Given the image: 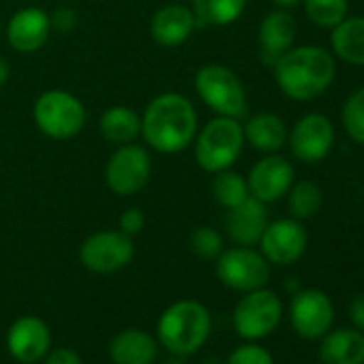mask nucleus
Listing matches in <instances>:
<instances>
[{
    "instance_id": "obj_31",
    "label": "nucleus",
    "mask_w": 364,
    "mask_h": 364,
    "mask_svg": "<svg viewBox=\"0 0 364 364\" xmlns=\"http://www.w3.org/2000/svg\"><path fill=\"white\" fill-rule=\"evenodd\" d=\"M225 364H274V360L266 347L257 345V341H247L228 355Z\"/></svg>"
},
{
    "instance_id": "obj_32",
    "label": "nucleus",
    "mask_w": 364,
    "mask_h": 364,
    "mask_svg": "<svg viewBox=\"0 0 364 364\" xmlns=\"http://www.w3.org/2000/svg\"><path fill=\"white\" fill-rule=\"evenodd\" d=\"M146 225V217L139 208H127L120 217H118V230L129 234V236H135L144 230Z\"/></svg>"
},
{
    "instance_id": "obj_36",
    "label": "nucleus",
    "mask_w": 364,
    "mask_h": 364,
    "mask_svg": "<svg viewBox=\"0 0 364 364\" xmlns=\"http://www.w3.org/2000/svg\"><path fill=\"white\" fill-rule=\"evenodd\" d=\"M9 73H11V69H9V63H7L5 58H0V88H3V86L7 84V80H9Z\"/></svg>"
},
{
    "instance_id": "obj_7",
    "label": "nucleus",
    "mask_w": 364,
    "mask_h": 364,
    "mask_svg": "<svg viewBox=\"0 0 364 364\" xmlns=\"http://www.w3.org/2000/svg\"><path fill=\"white\" fill-rule=\"evenodd\" d=\"M283 319L281 298L266 287L247 291L234 309V330L245 341H262L272 334Z\"/></svg>"
},
{
    "instance_id": "obj_2",
    "label": "nucleus",
    "mask_w": 364,
    "mask_h": 364,
    "mask_svg": "<svg viewBox=\"0 0 364 364\" xmlns=\"http://www.w3.org/2000/svg\"><path fill=\"white\" fill-rule=\"evenodd\" d=\"M274 82L281 92L294 101H313L321 97L336 77L334 54L319 46L289 48L272 65Z\"/></svg>"
},
{
    "instance_id": "obj_27",
    "label": "nucleus",
    "mask_w": 364,
    "mask_h": 364,
    "mask_svg": "<svg viewBox=\"0 0 364 364\" xmlns=\"http://www.w3.org/2000/svg\"><path fill=\"white\" fill-rule=\"evenodd\" d=\"M249 185H247V178H242L238 171H234L232 167L230 169H223V171H217L215 178H213V198L219 206H223L225 210L228 208H234L238 204H242L247 198H249Z\"/></svg>"
},
{
    "instance_id": "obj_34",
    "label": "nucleus",
    "mask_w": 364,
    "mask_h": 364,
    "mask_svg": "<svg viewBox=\"0 0 364 364\" xmlns=\"http://www.w3.org/2000/svg\"><path fill=\"white\" fill-rule=\"evenodd\" d=\"M46 364H82V358L75 349L69 347H58L50 349L46 355Z\"/></svg>"
},
{
    "instance_id": "obj_28",
    "label": "nucleus",
    "mask_w": 364,
    "mask_h": 364,
    "mask_svg": "<svg viewBox=\"0 0 364 364\" xmlns=\"http://www.w3.org/2000/svg\"><path fill=\"white\" fill-rule=\"evenodd\" d=\"M306 18L319 28H334L347 18V0H302Z\"/></svg>"
},
{
    "instance_id": "obj_4",
    "label": "nucleus",
    "mask_w": 364,
    "mask_h": 364,
    "mask_svg": "<svg viewBox=\"0 0 364 364\" xmlns=\"http://www.w3.org/2000/svg\"><path fill=\"white\" fill-rule=\"evenodd\" d=\"M245 144L247 141L240 120L217 116L198 131L193 139V154L204 171L217 173L230 169L240 159Z\"/></svg>"
},
{
    "instance_id": "obj_26",
    "label": "nucleus",
    "mask_w": 364,
    "mask_h": 364,
    "mask_svg": "<svg viewBox=\"0 0 364 364\" xmlns=\"http://www.w3.org/2000/svg\"><path fill=\"white\" fill-rule=\"evenodd\" d=\"M323 204V193L321 187L313 180H300L287 191V208L289 215L298 221L311 219L321 210Z\"/></svg>"
},
{
    "instance_id": "obj_17",
    "label": "nucleus",
    "mask_w": 364,
    "mask_h": 364,
    "mask_svg": "<svg viewBox=\"0 0 364 364\" xmlns=\"http://www.w3.org/2000/svg\"><path fill=\"white\" fill-rule=\"evenodd\" d=\"M52 35L50 16L39 7H24L16 11L7 24V41L20 54L39 52Z\"/></svg>"
},
{
    "instance_id": "obj_22",
    "label": "nucleus",
    "mask_w": 364,
    "mask_h": 364,
    "mask_svg": "<svg viewBox=\"0 0 364 364\" xmlns=\"http://www.w3.org/2000/svg\"><path fill=\"white\" fill-rule=\"evenodd\" d=\"M242 131H245V141H249L255 150L266 154L281 150L287 144V133H289L285 122L277 114H268V112L247 116Z\"/></svg>"
},
{
    "instance_id": "obj_9",
    "label": "nucleus",
    "mask_w": 364,
    "mask_h": 364,
    "mask_svg": "<svg viewBox=\"0 0 364 364\" xmlns=\"http://www.w3.org/2000/svg\"><path fill=\"white\" fill-rule=\"evenodd\" d=\"M135 257L133 236L120 230H103L90 234L80 247V262L88 272L114 274L127 268Z\"/></svg>"
},
{
    "instance_id": "obj_5",
    "label": "nucleus",
    "mask_w": 364,
    "mask_h": 364,
    "mask_svg": "<svg viewBox=\"0 0 364 364\" xmlns=\"http://www.w3.org/2000/svg\"><path fill=\"white\" fill-rule=\"evenodd\" d=\"M200 99L217 114L242 120L249 116V97L242 80L225 65H204L196 73Z\"/></svg>"
},
{
    "instance_id": "obj_3",
    "label": "nucleus",
    "mask_w": 364,
    "mask_h": 364,
    "mask_svg": "<svg viewBox=\"0 0 364 364\" xmlns=\"http://www.w3.org/2000/svg\"><path fill=\"white\" fill-rule=\"evenodd\" d=\"M213 330L210 311L200 300H176L159 317L156 338L171 355H191L208 341Z\"/></svg>"
},
{
    "instance_id": "obj_40",
    "label": "nucleus",
    "mask_w": 364,
    "mask_h": 364,
    "mask_svg": "<svg viewBox=\"0 0 364 364\" xmlns=\"http://www.w3.org/2000/svg\"><path fill=\"white\" fill-rule=\"evenodd\" d=\"M0 33H3V26H0Z\"/></svg>"
},
{
    "instance_id": "obj_25",
    "label": "nucleus",
    "mask_w": 364,
    "mask_h": 364,
    "mask_svg": "<svg viewBox=\"0 0 364 364\" xmlns=\"http://www.w3.org/2000/svg\"><path fill=\"white\" fill-rule=\"evenodd\" d=\"M200 26H230L240 20L247 0H191Z\"/></svg>"
},
{
    "instance_id": "obj_20",
    "label": "nucleus",
    "mask_w": 364,
    "mask_h": 364,
    "mask_svg": "<svg viewBox=\"0 0 364 364\" xmlns=\"http://www.w3.org/2000/svg\"><path fill=\"white\" fill-rule=\"evenodd\" d=\"M156 338L139 328H127L109 341V358L114 364H154Z\"/></svg>"
},
{
    "instance_id": "obj_14",
    "label": "nucleus",
    "mask_w": 364,
    "mask_h": 364,
    "mask_svg": "<svg viewBox=\"0 0 364 364\" xmlns=\"http://www.w3.org/2000/svg\"><path fill=\"white\" fill-rule=\"evenodd\" d=\"M247 185L251 198L272 204L281 198L287 196V191L294 185V165L279 154H268L262 156L249 171L247 176Z\"/></svg>"
},
{
    "instance_id": "obj_6",
    "label": "nucleus",
    "mask_w": 364,
    "mask_h": 364,
    "mask_svg": "<svg viewBox=\"0 0 364 364\" xmlns=\"http://www.w3.org/2000/svg\"><path fill=\"white\" fill-rule=\"evenodd\" d=\"M33 120L46 137L67 141L82 133L86 124V107L75 95L63 88H52L35 101Z\"/></svg>"
},
{
    "instance_id": "obj_30",
    "label": "nucleus",
    "mask_w": 364,
    "mask_h": 364,
    "mask_svg": "<svg viewBox=\"0 0 364 364\" xmlns=\"http://www.w3.org/2000/svg\"><path fill=\"white\" fill-rule=\"evenodd\" d=\"M343 127L355 144H364V88L347 97L343 105Z\"/></svg>"
},
{
    "instance_id": "obj_13",
    "label": "nucleus",
    "mask_w": 364,
    "mask_h": 364,
    "mask_svg": "<svg viewBox=\"0 0 364 364\" xmlns=\"http://www.w3.org/2000/svg\"><path fill=\"white\" fill-rule=\"evenodd\" d=\"M306 230L302 221L289 217V219H277L266 225L262 238H259V253L277 266H291L296 264L304 251H306Z\"/></svg>"
},
{
    "instance_id": "obj_15",
    "label": "nucleus",
    "mask_w": 364,
    "mask_h": 364,
    "mask_svg": "<svg viewBox=\"0 0 364 364\" xmlns=\"http://www.w3.org/2000/svg\"><path fill=\"white\" fill-rule=\"evenodd\" d=\"M7 349L14 360L22 364H35L52 349L50 326L37 315L18 317L7 332Z\"/></svg>"
},
{
    "instance_id": "obj_11",
    "label": "nucleus",
    "mask_w": 364,
    "mask_h": 364,
    "mask_svg": "<svg viewBox=\"0 0 364 364\" xmlns=\"http://www.w3.org/2000/svg\"><path fill=\"white\" fill-rule=\"evenodd\" d=\"M334 319V306L321 289H300L289 304V321L298 336L306 341L321 338Z\"/></svg>"
},
{
    "instance_id": "obj_19",
    "label": "nucleus",
    "mask_w": 364,
    "mask_h": 364,
    "mask_svg": "<svg viewBox=\"0 0 364 364\" xmlns=\"http://www.w3.org/2000/svg\"><path fill=\"white\" fill-rule=\"evenodd\" d=\"M268 208L264 202L255 198H247L242 204L228 208L225 215V232L230 240L238 247H255L268 225Z\"/></svg>"
},
{
    "instance_id": "obj_35",
    "label": "nucleus",
    "mask_w": 364,
    "mask_h": 364,
    "mask_svg": "<svg viewBox=\"0 0 364 364\" xmlns=\"http://www.w3.org/2000/svg\"><path fill=\"white\" fill-rule=\"evenodd\" d=\"M347 313H349V321L353 323V328L364 332V294H358L349 300Z\"/></svg>"
},
{
    "instance_id": "obj_23",
    "label": "nucleus",
    "mask_w": 364,
    "mask_h": 364,
    "mask_svg": "<svg viewBox=\"0 0 364 364\" xmlns=\"http://www.w3.org/2000/svg\"><path fill=\"white\" fill-rule=\"evenodd\" d=\"M99 133L116 146L133 144L141 135V116L129 105H112L99 118Z\"/></svg>"
},
{
    "instance_id": "obj_24",
    "label": "nucleus",
    "mask_w": 364,
    "mask_h": 364,
    "mask_svg": "<svg viewBox=\"0 0 364 364\" xmlns=\"http://www.w3.org/2000/svg\"><path fill=\"white\" fill-rule=\"evenodd\" d=\"M330 48L347 65L364 67V18H345L332 28Z\"/></svg>"
},
{
    "instance_id": "obj_12",
    "label": "nucleus",
    "mask_w": 364,
    "mask_h": 364,
    "mask_svg": "<svg viewBox=\"0 0 364 364\" xmlns=\"http://www.w3.org/2000/svg\"><path fill=\"white\" fill-rule=\"evenodd\" d=\"M287 144L298 161L319 163L334 146V124L323 114H306L298 118L294 129L287 133Z\"/></svg>"
},
{
    "instance_id": "obj_39",
    "label": "nucleus",
    "mask_w": 364,
    "mask_h": 364,
    "mask_svg": "<svg viewBox=\"0 0 364 364\" xmlns=\"http://www.w3.org/2000/svg\"><path fill=\"white\" fill-rule=\"evenodd\" d=\"M161 364H185V362H182L180 355H173V358H169V360H163Z\"/></svg>"
},
{
    "instance_id": "obj_10",
    "label": "nucleus",
    "mask_w": 364,
    "mask_h": 364,
    "mask_svg": "<svg viewBox=\"0 0 364 364\" xmlns=\"http://www.w3.org/2000/svg\"><path fill=\"white\" fill-rule=\"evenodd\" d=\"M217 279L234 291H253L270 281V262L253 247H234L217 259Z\"/></svg>"
},
{
    "instance_id": "obj_8",
    "label": "nucleus",
    "mask_w": 364,
    "mask_h": 364,
    "mask_svg": "<svg viewBox=\"0 0 364 364\" xmlns=\"http://www.w3.org/2000/svg\"><path fill=\"white\" fill-rule=\"evenodd\" d=\"M152 176V156L139 144L118 146L105 163V185L118 198L137 196Z\"/></svg>"
},
{
    "instance_id": "obj_38",
    "label": "nucleus",
    "mask_w": 364,
    "mask_h": 364,
    "mask_svg": "<svg viewBox=\"0 0 364 364\" xmlns=\"http://www.w3.org/2000/svg\"><path fill=\"white\" fill-rule=\"evenodd\" d=\"M283 287L287 289V291H291V294H296V291H300L302 287H300V283H298V279H287L285 283H283Z\"/></svg>"
},
{
    "instance_id": "obj_21",
    "label": "nucleus",
    "mask_w": 364,
    "mask_h": 364,
    "mask_svg": "<svg viewBox=\"0 0 364 364\" xmlns=\"http://www.w3.org/2000/svg\"><path fill=\"white\" fill-rule=\"evenodd\" d=\"M319 355L323 364H364V332L355 328L328 330L321 336Z\"/></svg>"
},
{
    "instance_id": "obj_37",
    "label": "nucleus",
    "mask_w": 364,
    "mask_h": 364,
    "mask_svg": "<svg viewBox=\"0 0 364 364\" xmlns=\"http://www.w3.org/2000/svg\"><path fill=\"white\" fill-rule=\"evenodd\" d=\"M274 3V7L277 9H285V11H289V9H294V7H298L302 0H272Z\"/></svg>"
},
{
    "instance_id": "obj_33",
    "label": "nucleus",
    "mask_w": 364,
    "mask_h": 364,
    "mask_svg": "<svg viewBox=\"0 0 364 364\" xmlns=\"http://www.w3.org/2000/svg\"><path fill=\"white\" fill-rule=\"evenodd\" d=\"M50 22H52V31L71 33V31L77 26V14H75L71 7H58V9L50 16Z\"/></svg>"
},
{
    "instance_id": "obj_1",
    "label": "nucleus",
    "mask_w": 364,
    "mask_h": 364,
    "mask_svg": "<svg viewBox=\"0 0 364 364\" xmlns=\"http://www.w3.org/2000/svg\"><path fill=\"white\" fill-rule=\"evenodd\" d=\"M198 131V112L193 103L180 92L156 95L141 114V137L161 154L187 150Z\"/></svg>"
},
{
    "instance_id": "obj_18",
    "label": "nucleus",
    "mask_w": 364,
    "mask_h": 364,
    "mask_svg": "<svg viewBox=\"0 0 364 364\" xmlns=\"http://www.w3.org/2000/svg\"><path fill=\"white\" fill-rule=\"evenodd\" d=\"M298 35V24L296 18L285 11V9H274L270 11L257 31V41H259V58L266 67H272L289 48H294Z\"/></svg>"
},
{
    "instance_id": "obj_16",
    "label": "nucleus",
    "mask_w": 364,
    "mask_h": 364,
    "mask_svg": "<svg viewBox=\"0 0 364 364\" xmlns=\"http://www.w3.org/2000/svg\"><path fill=\"white\" fill-rule=\"evenodd\" d=\"M200 26L191 7L182 3H169L154 11L150 20V37L163 48H178L187 43Z\"/></svg>"
},
{
    "instance_id": "obj_29",
    "label": "nucleus",
    "mask_w": 364,
    "mask_h": 364,
    "mask_svg": "<svg viewBox=\"0 0 364 364\" xmlns=\"http://www.w3.org/2000/svg\"><path fill=\"white\" fill-rule=\"evenodd\" d=\"M189 249L202 262H215L225 251V245H223V236L219 230L200 225L189 236Z\"/></svg>"
}]
</instances>
